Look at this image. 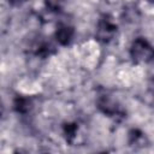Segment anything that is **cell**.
<instances>
[{"label": "cell", "instance_id": "2", "mask_svg": "<svg viewBox=\"0 0 154 154\" xmlns=\"http://www.w3.org/2000/svg\"><path fill=\"white\" fill-rule=\"evenodd\" d=\"M96 38L102 43H109L117 36V25L107 14L102 16L96 25Z\"/></svg>", "mask_w": 154, "mask_h": 154}, {"label": "cell", "instance_id": "3", "mask_svg": "<svg viewBox=\"0 0 154 154\" xmlns=\"http://www.w3.org/2000/svg\"><path fill=\"white\" fill-rule=\"evenodd\" d=\"M97 107L103 114H107L111 117L118 116L120 113V107H119L118 102L111 95H108L106 93L101 94L97 97Z\"/></svg>", "mask_w": 154, "mask_h": 154}, {"label": "cell", "instance_id": "6", "mask_svg": "<svg viewBox=\"0 0 154 154\" xmlns=\"http://www.w3.org/2000/svg\"><path fill=\"white\" fill-rule=\"evenodd\" d=\"M46 2H47V6H48L51 10L58 11V10L61 7L64 0H46Z\"/></svg>", "mask_w": 154, "mask_h": 154}, {"label": "cell", "instance_id": "5", "mask_svg": "<svg viewBox=\"0 0 154 154\" xmlns=\"http://www.w3.org/2000/svg\"><path fill=\"white\" fill-rule=\"evenodd\" d=\"M31 101L30 99L28 97H24V96H18L16 100H14V109L18 112V113H26L31 109Z\"/></svg>", "mask_w": 154, "mask_h": 154}, {"label": "cell", "instance_id": "7", "mask_svg": "<svg viewBox=\"0 0 154 154\" xmlns=\"http://www.w3.org/2000/svg\"><path fill=\"white\" fill-rule=\"evenodd\" d=\"M152 1H154V0H152Z\"/></svg>", "mask_w": 154, "mask_h": 154}, {"label": "cell", "instance_id": "1", "mask_svg": "<svg viewBox=\"0 0 154 154\" xmlns=\"http://www.w3.org/2000/svg\"><path fill=\"white\" fill-rule=\"evenodd\" d=\"M130 55L135 63L147 64L154 60V47L143 37H137L130 47Z\"/></svg>", "mask_w": 154, "mask_h": 154}, {"label": "cell", "instance_id": "4", "mask_svg": "<svg viewBox=\"0 0 154 154\" xmlns=\"http://www.w3.org/2000/svg\"><path fill=\"white\" fill-rule=\"evenodd\" d=\"M75 35V30L69 24H59L55 30V38L61 46H67Z\"/></svg>", "mask_w": 154, "mask_h": 154}]
</instances>
